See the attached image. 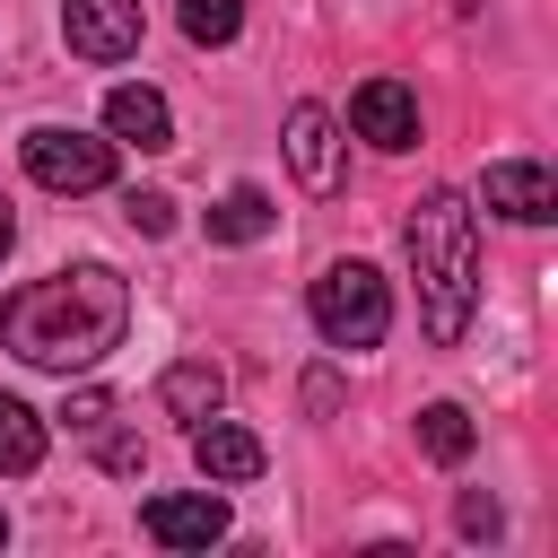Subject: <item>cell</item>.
Segmentation results:
<instances>
[{"mask_svg":"<svg viewBox=\"0 0 558 558\" xmlns=\"http://www.w3.org/2000/svg\"><path fill=\"white\" fill-rule=\"evenodd\" d=\"M471 445H480V427H471L462 401H427L418 410V453L427 462H471Z\"/></svg>","mask_w":558,"mask_h":558,"instance_id":"obj_14","label":"cell"},{"mask_svg":"<svg viewBox=\"0 0 558 558\" xmlns=\"http://www.w3.org/2000/svg\"><path fill=\"white\" fill-rule=\"evenodd\" d=\"M305 314H314V331H323L331 349H375V340L392 331V288H384L375 262H331V270L314 279Z\"/></svg>","mask_w":558,"mask_h":558,"instance_id":"obj_3","label":"cell"},{"mask_svg":"<svg viewBox=\"0 0 558 558\" xmlns=\"http://www.w3.org/2000/svg\"><path fill=\"white\" fill-rule=\"evenodd\" d=\"M140 532H148L157 549H209V541H227V497H209V488H192V497H148V506H140Z\"/></svg>","mask_w":558,"mask_h":558,"instance_id":"obj_6","label":"cell"},{"mask_svg":"<svg viewBox=\"0 0 558 558\" xmlns=\"http://www.w3.org/2000/svg\"><path fill=\"white\" fill-rule=\"evenodd\" d=\"M96 462H105V471H122V480H131V471H140V462H148V453H140V436H105V445H96Z\"/></svg>","mask_w":558,"mask_h":558,"instance_id":"obj_19","label":"cell"},{"mask_svg":"<svg viewBox=\"0 0 558 558\" xmlns=\"http://www.w3.org/2000/svg\"><path fill=\"white\" fill-rule=\"evenodd\" d=\"M122 218H131L140 235H166V227H174V201H166V192H131V201H122Z\"/></svg>","mask_w":558,"mask_h":558,"instance_id":"obj_17","label":"cell"},{"mask_svg":"<svg viewBox=\"0 0 558 558\" xmlns=\"http://www.w3.org/2000/svg\"><path fill=\"white\" fill-rule=\"evenodd\" d=\"M488 209L497 218H514V227H549L558 218V183H549V166H532V157H506V166H488Z\"/></svg>","mask_w":558,"mask_h":558,"instance_id":"obj_8","label":"cell"},{"mask_svg":"<svg viewBox=\"0 0 558 558\" xmlns=\"http://www.w3.org/2000/svg\"><path fill=\"white\" fill-rule=\"evenodd\" d=\"M288 166H296L305 192H331V183H340V131H331L323 105H296V113H288Z\"/></svg>","mask_w":558,"mask_h":558,"instance_id":"obj_10","label":"cell"},{"mask_svg":"<svg viewBox=\"0 0 558 558\" xmlns=\"http://www.w3.org/2000/svg\"><path fill=\"white\" fill-rule=\"evenodd\" d=\"M0 541H9V514H0Z\"/></svg>","mask_w":558,"mask_h":558,"instance_id":"obj_22","label":"cell"},{"mask_svg":"<svg viewBox=\"0 0 558 558\" xmlns=\"http://www.w3.org/2000/svg\"><path fill=\"white\" fill-rule=\"evenodd\" d=\"M497 523H506V514H497V497H480V488H471V497H462V532L480 541V532H497Z\"/></svg>","mask_w":558,"mask_h":558,"instance_id":"obj_20","label":"cell"},{"mask_svg":"<svg viewBox=\"0 0 558 558\" xmlns=\"http://www.w3.org/2000/svg\"><path fill=\"white\" fill-rule=\"evenodd\" d=\"M61 418H70V427H105V418H113V392H70Z\"/></svg>","mask_w":558,"mask_h":558,"instance_id":"obj_18","label":"cell"},{"mask_svg":"<svg viewBox=\"0 0 558 558\" xmlns=\"http://www.w3.org/2000/svg\"><path fill=\"white\" fill-rule=\"evenodd\" d=\"M61 35L78 61H131L140 52V0H61Z\"/></svg>","mask_w":558,"mask_h":558,"instance_id":"obj_5","label":"cell"},{"mask_svg":"<svg viewBox=\"0 0 558 558\" xmlns=\"http://www.w3.org/2000/svg\"><path fill=\"white\" fill-rule=\"evenodd\" d=\"M35 462H44V418H35L26 401H9V392H0V471H9V480H26Z\"/></svg>","mask_w":558,"mask_h":558,"instance_id":"obj_15","label":"cell"},{"mask_svg":"<svg viewBox=\"0 0 558 558\" xmlns=\"http://www.w3.org/2000/svg\"><path fill=\"white\" fill-rule=\"evenodd\" d=\"M157 401H166V418L201 427V418L227 401V375H218L209 357H174V366H166V384H157Z\"/></svg>","mask_w":558,"mask_h":558,"instance_id":"obj_12","label":"cell"},{"mask_svg":"<svg viewBox=\"0 0 558 558\" xmlns=\"http://www.w3.org/2000/svg\"><path fill=\"white\" fill-rule=\"evenodd\" d=\"M105 131H113L122 148H174V113H166L157 87H113V96H105Z\"/></svg>","mask_w":558,"mask_h":558,"instance_id":"obj_11","label":"cell"},{"mask_svg":"<svg viewBox=\"0 0 558 558\" xmlns=\"http://www.w3.org/2000/svg\"><path fill=\"white\" fill-rule=\"evenodd\" d=\"M26 174L44 192H105L113 183V140H87V131L44 122V131H26Z\"/></svg>","mask_w":558,"mask_h":558,"instance_id":"obj_4","label":"cell"},{"mask_svg":"<svg viewBox=\"0 0 558 558\" xmlns=\"http://www.w3.org/2000/svg\"><path fill=\"white\" fill-rule=\"evenodd\" d=\"M174 17H183V35L192 44H235V26H244V0H174Z\"/></svg>","mask_w":558,"mask_h":558,"instance_id":"obj_16","label":"cell"},{"mask_svg":"<svg viewBox=\"0 0 558 558\" xmlns=\"http://www.w3.org/2000/svg\"><path fill=\"white\" fill-rule=\"evenodd\" d=\"M192 462H201V480L244 488V480H262V462H270V453H262V436H253V427H227V418L209 410V418L192 427Z\"/></svg>","mask_w":558,"mask_h":558,"instance_id":"obj_9","label":"cell"},{"mask_svg":"<svg viewBox=\"0 0 558 558\" xmlns=\"http://www.w3.org/2000/svg\"><path fill=\"white\" fill-rule=\"evenodd\" d=\"M9 244H17V218H9V201H0V262H9Z\"/></svg>","mask_w":558,"mask_h":558,"instance_id":"obj_21","label":"cell"},{"mask_svg":"<svg viewBox=\"0 0 558 558\" xmlns=\"http://www.w3.org/2000/svg\"><path fill=\"white\" fill-rule=\"evenodd\" d=\"M410 244V279H418V314H427V340L453 349L471 331V296H480V227H471V201L462 192H427L401 227Z\"/></svg>","mask_w":558,"mask_h":558,"instance_id":"obj_2","label":"cell"},{"mask_svg":"<svg viewBox=\"0 0 558 558\" xmlns=\"http://www.w3.org/2000/svg\"><path fill=\"white\" fill-rule=\"evenodd\" d=\"M349 122H357V140H375V148H418V96H410L401 78H366V87L349 96Z\"/></svg>","mask_w":558,"mask_h":558,"instance_id":"obj_7","label":"cell"},{"mask_svg":"<svg viewBox=\"0 0 558 558\" xmlns=\"http://www.w3.org/2000/svg\"><path fill=\"white\" fill-rule=\"evenodd\" d=\"M270 227H279V209H270V192H253V183H235V192L209 209V235H218V244H262Z\"/></svg>","mask_w":558,"mask_h":558,"instance_id":"obj_13","label":"cell"},{"mask_svg":"<svg viewBox=\"0 0 558 558\" xmlns=\"http://www.w3.org/2000/svg\"><path fill=\"white\" fill-rule=\"evenodd\" d=\"M122 331H131V288H122V270H105V262L26 279V288L0 305V340H9L26 366H44V375L96 366L105 349H122Z\"/></svg>","mask_w":558,"mask_h":558,"instance_id":"obj_1","label":"cell"}]
</instances>
